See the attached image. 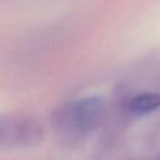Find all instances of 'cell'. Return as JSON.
Returning <instances> with one entry per match:
<instances>
[{
  "label": "cell",
  "instance_id": "obj_1",
  "mask_svg": "<svg viewBox=\"0 0 160 160\" xmlns=\"http://www.w3.org/2000/svg\"><path fill=\"white\" fill-rule=\"evenodd\" d=\"M105 102L98 96H86L66 101L58 106L50 116L52 132L68 146L85 141L104 121Z\"/></svg>",
  "mask_w": 160,
  "mask_h": 160
},
{
  "label": "cell",
  "instance_id": "obj_2",
  "mask_svg": "<svg viewBox=\"0 0 160 160\" xmlns=\"http://www.w3.org/2000/svg\"><path fill=\"white\" fill-rule=\"evenodd\" d=\"M44 139L40 122L26 114H0V150H22L38 146Z\"/></svg>",
  "mask_w": 160,
  "mask_h": 160
},
{
  "label": "cell",
  "instance_id": "obj_3",
  "mask_svg": "<svg viewBox=\"0 0 160 160\" xmlns=\"http://www.w3.org/2000/svg\"><path fill=\"white\" fill-rule=\"evenodd\" d=\"M160 108V94L159 92H141L135 95L128 102L129 112L135 116H142L151 114Z\"/></svg>",
  "mask_w": 160,
  "mask_h": 160
}]
</instances>
